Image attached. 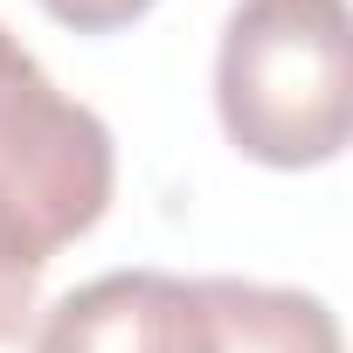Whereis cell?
Returning a JSON list of instances; mask_svg holds the SVG:
<instances>
[{
	"mask_svg": "<svg viewBox=\"0 0 353 353\" xmlns=\"http://www.w3.org/2000/svg\"><path fill=\"white\" fill-rule=\"evenodd\" d=\"M215 118L256 166L305 173L353 132L346 0H236L215 49Z\"/></svg>",
	"mask_w": 353,
	"mask_h": 353,
	"instance_id": "6da1fadb",
	"label": "cell"
},
{
	"mask_svg": "<svg viewBox=\"0 0 353 353\" xmlns=\"http://www.w3.org/2000/svg\"><path fill=\"white\" fill-rule=\"evenodd\" d=\"M118 188L111 125L63 97L49 70L21 49V35L0 21V194H8L49 250L90 236Z\"/></svg>",
	"mask_w": 353,
	"mask_h": 353,
	"instance_id": "7a4b0ae2",
	"label": "cell"
},
{
	"mask_svg": "<svg viewBox=\"0 0 353 353\" xmlns=\"http://www.w3.org/2000/svg\"><path fill=\"white\" fill-rule=\"evenodd\" d=\"M28 353H208L201 277L104 270L35 319Z\"/></svg>",
	"mask_w": 353,
	"mask_h": 353,
	"instance_id": "3957f363",
	"label": "cell"
},
{
	"mask_svg": "<svg viewBox=\"0 0 353 353\" xmlns=\"http://www.w3.org/2000/svg\"><path fill=\"white\" fill-rule=\"evenodd\" d=\"M208 353H346L325 298L250 277H201Z\"/></svg>",
	"mask_w": 353,
	"mask_h": 353,
	"instance_id": "277c9868",
	"label": "cell"
},
{
	"mask_svg": "<svg viewBox=\"0 0 353 353\" xmlns=\"http://www.w3.org/2000/svg\"><path fill=\"white\" fill-rule=\"evenodd\" d=\"M56 263V250L35 236V222L0 194V346L21 339L42 312V270Z\"/></svg>",
	"mask_w": 353,
	"mask_h": 353,
	"instance_id": "5b68a950",
	"label": "cell"
},
{
	"mask_svg": "<svg viewBox=\"0 0 353 353\" xmlns=\"http://www.w3.org/2000/svg\"><path fill=\"white\" fill-rule=\"evenodd\" d=\"M35 8H42L49 21H63L70 35H118V28H132L139 14H152L159 0H35Z\"/></svg>",
	"mask_w": 353,
	"mask_h": 353,
	"instance_id": "8992f818",
	"label": "cell"
}]
</instances>
